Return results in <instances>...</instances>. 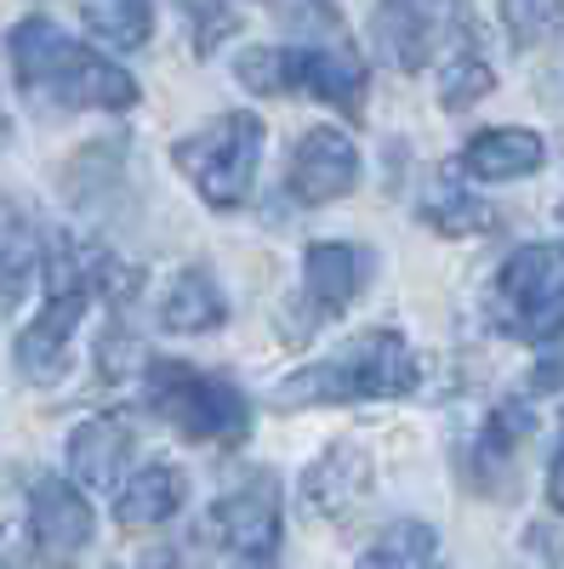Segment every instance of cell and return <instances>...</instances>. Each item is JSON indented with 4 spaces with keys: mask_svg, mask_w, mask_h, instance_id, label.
<instances>
[{
    "mask_svg": "<svg viewBox=\"0 0 564 569\" xmlns=\"http://www.w3.org/2000/svg\"><path fill=\"white\" fill-rule=\"evenodd\" d=\"M7 52H12L18 86L40 103H58V109H131L137 103V80L120 63H109L91 46L63 40L58 23L40 12H29L7 34Z\"/></svg>",
    "mask_w": 564,
    "mask_h": 569,
    "instance_id": "1",
    "label": "cell"
},
{
    "mask_svg": "<svg viewBox=\"0 0 564 569\" xmlns=\"http://www.w3.org/2000/svg\"><path fill=\"white\" fill-rule=\"evenodd\" d=\"M416 353L399 330H365L332 359L303 365L297 376L279 382V405L303 410V405H359V399H405L416 388Z\"/></svg>",
    "mask_w": 564,
    "mask_h": 569,
    "instance_id": "2",
    "label": "cell"
},
{
    "mask_svg": "<svg viewBox=\"0 0 564 569\" xmlns=\"http://www.w3.org/2000/svg\"><path fill=\"white\" fill-rule=\"evenodd\" d=\"M144 393H149V410L166 416L195 445H246V433H251V405L228 376L188 370L177 359H149Z\"/></svg>",
    "mask_w": 564,
    "mask_h": 569,
    "instance_id": "3",
    "label": "cell"
},
{
    "mask_svg": "<svg viewBox=\"0 0 564 569\" xmlns=\"http://www.w3.org/2000/svg\"><path fill=\"white\" fill-rule=\"evenodd\" d=\"M496 325L520 342H553L564 337V246L558 240H536L520 246L491 291Z\"/></svg>",
    "mask_w": 564,
    "mask_h": 569,
    "instance_id": "4",
    "label": "cell"
},
{
    "mask_svg": "<svg viewBox=\"0 0 564 569\" xmlns=\"http://www.w3.org/2000/svg\"><path fill=\"white\" fill-rule=\"evenodd\" d=\"M171 160L188 171V182L200 188V200L217 211L246 206L251 182H257V160H263V120L257 114H222L206 131H188Z\"/></svg>",
    "mask_w": 564,
    "mask_h": 569,
    "instance_id": "5",
    "label": "cell"
},
{
    "mask_svg": "<svg viewBox=\"0 0 564 569\" xmlns=\"http://www.w3.org/2000/svg\"><path fill=\"white\" fill-rule=\"evenodd\" d=\"M91 501L69 485V479H34L29 490V536H34V558L40 563H75L86 547H91Z\"/></svg>",
    "mask_w": 564,
    "mask_h": 569,
    "instance_id": "6",
    "label": "cell"
},
{
    "mask_svg": "<svg viewBox=\"0 0 564 569\" xmlns=\"http://www.w3.org/2000/svg\"><path fill=\"white\" fill-rule=\"evenodd\" d=\"M217 530L222 541L251 558V563H268L274 547H279V479L274 472H251L246 485H234L222 501H217Z\"/></svg>",
    "mask_w": 564,
    "mask_h": 569,
    "instance_id": "7",
    "label": "cell"
},
{
    "mask_svg": "<svg viewBox=\"0 0 564 569\" xmlns=\"http://www.w3.org/2000/svg\"><path fill=\"white\" fill-rule=\"evenodd\" d=\"M354 182H359V149H354V137L337 131V126H319L297 142V154H291V194L303 206H332L343 194H354Z\"/></svg>",
    "mask_w": 564,
    "mask_h": 569,
    "instance_id": "8",
    "label": "cell"
},
{
    "mask_svg": "<svg viewBox=\"0 0 564 569\" xmlns=\"http://www.w3.org/2000/svg\"><path fill=\"white\" fill-rule=\"evenodd\" d=\"M359 284H365V251L359 246H343V240L308 246V257H303V313H308L303 337L314 325L337 319L359 297Z\"/></svg>",
    "mask_w": 564,
    "mask_h": 569,
    "instance_id": "9",
    "label": "cell"
},
{
    "mask_svg": "<svg viewBox=\"0 0 564 569\" xmlns=\"http://www.w3.org/2000/svg\"><path fill=\"white\" fill-rule=\"evenodd\" d=\"M80 313H86V297H63V291H52L46 297V308H40V319L18 337V370L29 376L34 388H52L58 376L69 370V337L80 330Z\"/></svg>",
    "mask_w": 564,
    "mask_h": 569,
    "instance_id": "10",
    "label": "cell"
},
{
    "mask_svg": "<svg viewBox=\"0 0 564 569\" xmlns=\"http://www.w3.org/2000/svg\"><path fill=\"white\" fill-rule=\"evenodd\" d=\"M126 450H131V427L120 416H91L69 433V472L91 496H109V490H120Z\"/></svg>",
    "mask_w": 564,
    "mask_h": 569,
    "instance_id": "11",
    "label": "cell"
},
{
    "mask_svg": "<svg viewBox=\"0 0 564 569\" xmlns=\"http://www.w3.org/2000/svg\"><path fill=\"white\" fill-rule=\"evenodd\" d=\"M542 160H547V142L536 131H525V126H491V131H479L462 149V166L474 177H485V182L531 177V171H542Z\"/></svg>",
    "mask_w": 564,
    "mask_h": 569,
    "instance_id": "12",
    "label": "cell"
},
{
    "mask_svg": "<svg viewBox=\"0 0 564 569\" xmlns=\"http://www.w3.org/2000/svg\"><path fill=\"white\" fill-rule=\"evenodd\" d=\"M297 52H303V86L314 91V98L343 109V114H359V103H365V63H359L354 46L325 40V46H297Z\"/></svg>",
    "mask_w": 564,
    "mask_h": 569,
    "instance_id": "13",
    "label": "cell"
},
{
    "mask_svg": "<svg viewBox=\"0 0 564 569\" xmlns=\"http://www.w3.org/2000/svg\"><path fill=\"white\" fill-rule=\"evenodd\" d=\"M228 319V302L217 291V279L206 268H182L171 279V291L160 297V325L171 330V337H206V330H217Z\"/></svg>",
    "mask_w": 564,
    "mask_h": 569,
    "instance_id": "14",
    "label": "cell"
},
{
    "mask_svg": "<svg viewBox=\"0 0 564 569\" xmlns=\"http://www.w3.org/2000/svg\"><path fill=\"white\" fill-rule=\"evenodd\" d=\"M365 485H370V461H365V450H354V445H332L314 467H308V479H303V490H308V507L314 512H348L359 496H365Z\"/></svg>",
    "mask_w": 564,
    "mask_h": 569,
    "instance_id": "15",
    "label": "cell"
},
{
    "mask_svg": "<svg viewBox=\"0 0 564 569\" xmlns=\"http://www.w3.org/2000/svg\"><path fill=\"white\" fill-rule=\"evenodd\" d=\"M182 496H188L182 472H177V467H166V461H155V467L137 472V479H126V485H120L115 518H120L126 530H155V525H166V518L182 507Z\"/></svg>",
    "mask_w": 564,
    "mask_h": 569,
    "instance_id": "16",
    "label": "cell"
},
{
    "mask_svg": "<svg viewBox=\"0 0 564 569\" xmlns=\"http://www.w3.org/2000/svg\"><path fill=\"white\" fill-rule=\"evenodd\" d=\"M376 40L394 69L416 74L422 63L434 58V29H439V12L434 7H376Z\"/></svg>",
    "mask_w": 564,
    "mask_h": 569,
    "instance_id": "17",
    "label": "cell"
},
{
    "mask_svg": "<svg viewBox=\"0 0 564 569\" xmlns=\"http://www.w3.org/2000/svg\"><path fill=\"white\" fill-rule=\"evenodd\" d=\"M80 23L98 46H109V52H137V46H149L155 12L144 0H98V7H80Z\"/></svg>",
    "mask_w": 564,
    "mask_h": 569,
    "instance_id": "18",
    "label": "cell"
},
{
    "mask_svg": "<svg viewBox=\"0 0 564 569\" xmlns=\"http://www.w3.org/2000/svg\"><path fill=\"white\" fill-rule=\"evenodd\" d=\"M354 569H439V536L428 525H388L383 541H376Z\"/></svg>",
    "mask_w": 564,
    "mask_h": 569,
    "instance_id": "19",
    "label": "cell"
},
{
    "mask_svg": "<svg viewBox=\"0 0 564 569\" xmlns=\"http://www.w3.org/2000/svg\"><path fill=\"white\" fill-rule=\"evenodd\" d=\"M234 69H240V80L251 91H263V98H286V91L303 86V52L297 46H257V52H246Z\"/></svg>",
    "mask_w": 564,
    "mask_h": 569,
    "instance_id": "20",
    "label": "cell"
},
{
    "mask_svg": "<svg viewBox=\"0 0 564 569\" xmlns=\"http://www.w3.org/2000/svg\"><path fill=\"white\" fill-rule=\"evenodd\" d=\"M491 86H496V74H491L485 58H456V63L439 74V103H445L451 114H462V109H474Z\"/></svg>",
    "mask_w": 564,
    "mask_h": 569,
    "instance_id": "21",
    "label": "cell"
},
{
    "mask_svg": "<svg viewBox=\"0 0 564 569\" xmlns=\"http://www.w3.org/2000/svg\"><path fill=\"white\" fill-rule=\"evenodd\" d=\"M428 222L439 233H485L491 228V206H479L474 194H462V188H439L428 200Z\"/></svg>",
    "mask_w": 564,
    "mask_h": 569,
    "instance_id": "22",
    "label": "cell"
},
{
    "mask_svg": "<svg viewBox=\"0 0 564 569\" xmlns=\"http://www.w3.org/2000/svg\"><path fill=\"white\" fill-rule=\"evenodd\" d=\"M531 427H536L531 405H520V399L496 405L491 421H485V450H491V456H507L513 445H525V439H531Z\"/></svg>",
    "mask_w": 564,
    "mask_h": 569,
    "instance_id": "23",
    "label": "cell"
},
{
    "mask_svg": "<svg viewBox=\"0 0 564 569\" xmlns=\"http://www.w3.org/2000/svg\"><path fill=\"white\" fill-rule=\"evenodd\" d=\"M502 23L513 29V40L520 46H536V40H547L558 23H564V7H547V0H513V7H502Z\"/></svg>",
    "mask_w": 564,
    "mask_h": 569,
    "instance_id": "24",
    "label": "cell"
},
{
    "mask_svg": "<svg viewBox=\"0 0 564 569\" xmlns=\"http://www.w3.org/2000/svg\"><path fill=\"white\" fill-rule=\"evenodd\" d=\"M29 268H34V251L18 240V233H7V240H0V313H12L23 302Z\"/></svg>",
    "mask_w": 564,
    "mask_h": 569,
    "instance_id": "25",
    "label": "cell"
},
{
    "mask_svg": "<svg viewBox=\"0 0 564 569\" xmlns=\"http://www.w3.org/2000/svg\"><path fill=\"white\" fill-rule=\"evenodd\" d=\"M188 23H195V52L211 58L217 46L240 29V12H234V7H188Z\"/></svg>",
    "mask_w": 564,
    "mask_h": 569,
    "instance_id": "26",
    "label": "cell"
},
{
    "mask_svg": "<svg viewBox=\"0 0 564 569\" xmlns=\"http://www.w3.org/2000/svg\"><path fill=\"white\" fill-rule=\"evenodd\" d=\"M98 359H103V376H131V370H144V365H149L144 342H131L126 330H109V337L98 342Z\"/></svg>",
    "mask_w": 564,
    "mask_h": 569,
    "instance_id": "27",
    "label": "cell"
},
{
    "mask_svg": "<svg viewBox=\"0 0 564 569\" xmlns=\"http://www.w3.org/2000/svg\"><path fill=\"white\" fill-rule=\"evenodd\" d=\"M547 501L553 512H564V445L553 450V467H547Z\"/></svg>",
    "mask_w": 564,
    "mask_h": 569,
    "instance_id": "28",
    "label": "cell"
},
{
    "mask_svg": "<svg viewBox=\"0 0 564 569\" xmlns=\"http://www.w3.org/2000/svg\"><path fill=\"white\" fill-rule=\"evenodd\" d=\"M12 233V211H7V200H0V240Z\"/></svg>",
    "mask_w": 564,
    "mask_h": 569,
    "instance_id": "29",
    "label": "cell"
}]
</instances>
